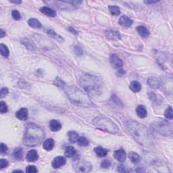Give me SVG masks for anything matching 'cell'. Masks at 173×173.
Masks as SVG:
<instances>
[{
  "instance_id": "7a4b0ae2",
  "label": "cell",
  "mask_w": 173,
  "mask_h": 173,
  "mask_svg": "<svg viewBox=\"0 0 173 173\" xmlns=\"http://www.w3.org/2000/svg\"><path fill=\"white\" fill-rule=\"evenodd\" d=\"M44 139L43 129L35 124H29L24 132L23 142L26 146L35 147L39 145Z\"/></svg>"
},
{
  "instance_id": "8fae6325",
  "label": "cell",
  "mask_w": 173,
  "mask_h": 173,
  "mask_svg": "<svg viewBox=\"0 0 173 173\" xmlns=\"http://www.w3.org/2000/svg\"><path fill=\"white\" fill-rule=\"evenodd\" d=\"M105 35L106 36L107 39L111 40H119L121 39V35L120 34L119 32L116 31H106L105 33Z\"/></svg>"
},
{
  "instance_id": "f35d334b",
  "label": "cell",
  "mask_w": 173,
  "mask_h": 173,
  "mask_svg": "<svg viewBox=\"0 0 173 173\" xmlns=\"http://www.w3.org/2000/svg\"><path fill=\"white\" fill-rule=\"evenodd\" d=\"M74 52H75V54L77 55V56H83V50L81 49V47H79V46H76L74 48Z\"/></svg>"
},
{
  "instance_id": "ac0fdd59",
  "label": "cell",
  "mask_w": 173,
  "mask_h": 173,
  "mask_svg": "<svg viewBox=\"0 0 173 173\" xmlns=\"http://www.w3.org/2000/svg\"><path fill=\"white\" fill-rule=\"evenodd\" d=\"M136 113L138 116L141 119H145L147 116V110L145 107L142 105L137 106L136 108Z\"/></svg>"
},
{
  "instance_id": "836d02e7",
  "label": "cell",
  "mask_w": 173,
  "mask_h": 173,
  "mask_svg": "<svg viewBox=\"0 0 173 173\" xmlns=\"http://www.w3.org/2000/svg\"><path fill=\"white\" fill-rule=\"evenodd\" d=\"M164 116L166 119L172 120L173 118V112H172V108L171 106H168L167 109L166 110L165 112H164Z\"/></svg>"
},
{
  "instance_id": "5b68a950",
  "label": "cell",
  "mask_w": 173,
  "mask_h": 173,
  "mask_svg": "<svg viewBox=\"0 0 173 173\" xmlns=\"http://www.w3.org/2000/svg\"><path fill=\"white\" fill-rule=\"evenodd\" d=\"M94 125L99 129L104 130L112 134H119L120 128L114 122L109 118L105 116H99L94 119Z\"/></svg>"
},
{
  "instance_id": "ab89813d",
  "label": "cell",
  "mask_w": 173,
  "mask_h": 173,
  "mask_svg": "<svg viewBox=\"0 0 173 173\" xmlns=\"http://www.w3.org/2000/svg\"><path fill=\"white\" fill-rule=\"evenodd\" d=\"M12 16L15 20H18L20 19V14L19 13V12L17 10H13L12 12Z\"/></svg>"
},
{
  "instance_id": "e0dca14e",
  "label": "cell",
  "mask_w": 173,
  "mask_h": 173,
  "mask_svg": "<svg viewBox=\"0 0 173 173\" xmlns=\"http://www.w3.org/2000/svg\"><path fill=\"white\" fill-rule=\"evenodd\" d=\"M38 158H39V155H38L37 151L35 149L30 150L27 153V160L29 162H35L38 160Z\"/></svg>"
},
{
  "instance_id": "74e56055",
  "label": "cell",
  "mask_w": 173,
  "mask_h": 173,
  "mask_svg": "<svg viewBox=\"0 0 173 173\" xmlns=\"http://www.w3.org/2000/svg\"><path fill=\"white\" fill-rule=\"evenodd\" d=\"M26 172H29V173H33V172H37L38 170L37 169L35 166H33V165H30L28 166L26 168Z\"/></svg>"
},
{
  "instance_id": "c3c4849f",
  "label": "cell",
  "mask_w": 173,
  "mask_h": 173,
  "mask_svg": "<svg viewBox=\"0 0 173 173\" xmlns=\"http://www.w3.org/2000/svg\"><path fill=\"white\" fill-rule=\"evenodd\" d=\"M6 35V32L3 29H1V38H3Z\"/></svg>"
},
{
  "instance_id": "44dd1931",
  "label": "cell",
  "mask_w": 173,
  "mask_h": 173,
  "mask_svg": "<svg viewBox=\"0 0 173 173\" xmlns=\"http://www.w3.org/2000/svg\"><path fill=\"white\" fill-rule=\"evenodd\" d=\"M12 156L14 158V159L20 160L22 159L23 158V149L21 147H16V149H14L12 153Z\"/></svg>"
},
{
  "instance_id": "603a6c76",
  "label": "cell",
  "mask_w": 173,
  "mask_h": 173,
  "mask_svg": "<svg viewBox=\"0 0 173 173\" xmlns=\"http://www.w3.org/2000/svg\"><path fill=\"white\" fill-rule=\"evenodd\" d=\"M64 154L67 158H73L77 155V151L72 146H68L65 150Z\"/></svg>"
},
{
  "instance_id": "3957f363",
  "label": "cell",
  "mask_w": 173,
  "mask_h": 173,
  "mask_svg": "<svg viewBox=\"0 0 173 173\" xmlns=\"http://www.w3.org/2000/svg\"><path fill=\"white\" fill-rule=\"evenodd\" d=\"M80 84L85 91L91 96H99L102 93V82L96 76L85 74L81 77Z\"/></svg>"
},
{
  "instance_id": "6da1fadb",
  "label": "cell",
  "mask_w": 173,
  "mask_h": 173,
  "mask_svg": "<svg viewBox=\"0 0 173 173\" xmlns=\"http://www.w3.org/2000/svg\"><path fill=\"white\" fill-rule=\"evenodd\" d=\"M126 126L135 140L141 145L147 148H151L153 146V137L143 124L137 121H128L126 122Z\"/></svg>"
},
{
  "instance_id": "ee69618b",
  "label": "cell",
  "mask_w": 173,
  "mask_h": 173,
  "mask_svg": "<svg viewBox=\"0 0 173 173\" xmlns=\"http://www.w3.org/2000/svg\"><path fill=\"white\" fill-rule=\"evenodd\" d=\"M118 172H130L129 170H128L124 165H120L118 167Z\"/></svg>"
},
{
  "instance_id": "b9f144b4",
  "label": "cell",
  "mask_w": 173,
  "mask_h": 173,
  "mask_svg": "<svg viewBox=\"0 0 173 173\" xmlns=\"http://www.w3.org/2000/svg\"><path fill=\"white\" fill-rule=\"evenodd\" d=\"M8 165V162L5 159H1L0 160V168H6Z\"/></svg>"
},
{
  "instance_id": "484cf974",
  "label": "cell",
  "mask_w": 173,
  "mask_h": 173,
  "mask_svg": "<svg viewBox=\"0 0 173 173\" xmlns=\"http://www.w3.org/2000/svg\"><path fill=\"white\" fill-rule=\"evenodd\" d=\"M128 158L133 164H138L140 162V156L135 152L131 151L128 153Z\"/></svg>"
},
{
  "instance_id": "7402d4cb",
  "label": "cell",
  "mask_w": 173,
  "mask_h": 173,
  "mask_svg": "<svg viewBox=\"0 0 173 173\" xmlns=\"http://www.w3.org/2000/svg\"><path fill=\"white\" fill-rule=\"evenodd\" d=\"M94 151L96 154L100 158L105 157V156L107 154V152H108V151H107L106 149L104 148V147H102V146L96 147V148L94 149Z\"/></svg>"
},
{
  "instance_id": "f546056e",
  "label": "cell",
  "mask_w": 173,
  "mask_h": 173,
  "mask_svg": "<svg viewBox=\"0 0 173 173\" xmlns=\"http://www.w3.org/2000/svg\"><path fill=\"white\" fill-rule=\"evenodd\" d=\"M158 95H156L154 93H152V92H150L149 93V98H150L151 100H152L153 102H155L156 104H158V103H160L162 102V101H163V100L161 98V97H160V98H158Z\"/></svg>"
},
{
  "instance_id": "cb8c5ba5",
  "label": "cell",
  "mask_w": 173,
  "mask_h": 173,
  "mask_svg": "<svg viewBox=\"0 0 173 173\" xmlns=\"http://www.w3.org/2000/svg\"><path fill=\"white\" fill-rule=\"evenodd\" d=\"M21 43L22 44H23L25 47H26L27 49L30 50L31 52H35V48L32 43H31V41H29V40L27 39V38H22V39H21Z\"/></svg>"
},
{
  "instance_id": "7bdbcfd3",
  "label": "cell",
  "mask_w": 173,
  "mask_h": 173,
  "mask_svg": "<svg viewBox=\"0 0 173 173\" xmlns=\"http://www.w3.org/2000/svg\"><path fill=\"white\" fill-rule=\"evenodd\" d=\"M8 93V88L4 87L3 89H1V91H0V98H3Z\"/></svg>"
},
{
  "instance_id": "4fadbf2b",
  "label": "cell",
  "mask_w": 173,
  "mask_h": 173,
  "mask_svg": "<svg viewBox=\"0 0 173 173\" xmlns=\"http://www.w3.org/2000/svg\"><path fill=\"white\" fill-rule=\"evenodd\" d=\"M40 12L46 16H50V17H56V11H54L52 8L46 7V6H43V7L40 8Z\"/></svg>"
},
{
  "instance_id": "d6a6232c",
  "label": "cell",
  "mask_w": 173,
  "mask_h": 173,
  "mask_svg": "<svg viewBox=\"0 0 173 173\" xmlns=\"http://www.w3.org/2000/svg\"><path fill=\"white\" fill-rule=\"evenodd\" d=\"M47 33L48 35H50L51 36V37H52L53 38H54L55 39H56V40H58V41H60L61 40H63V38L61 37V36H60V35H58V34H57V33L55 32V31H52V30H47Z\"/></svg>"
},
{
  "instance_id": "7dc6e473",
  "label": "cell",
  "mask_w": 173,
  "mask_h": 173,
  "mask_svg": "<svg viewBox=\"0 0 173 173\" xmlns=\"http://www.w3.org/2000/svg\"><path fill=\"white\" fill-rule=\"evenodd\" d=\"M158 1H145L144 3L146 4H151V3H155Z\"/></svg>"
},
{
  "instance_id": "f907efd6",
  "label": "cell",
  "mask_w": 173,
  "mask_h": 173,
  "mask_svg": "<svg viewBox=\"0 0 173 173\" xmlns=\"http://www.w3.org/2000/svg\"><path fill=\"white\" fill-rule=\"evenodd\" d=\"M14 172H22V170H14Z\"/></svg>"
},
{
  "instance_id": "1f68e13d",
  "label": "cell",
  "mask_w": 173,
  "mask_h": 173,
  "mask_svg": "<svg viewBox=\"0 0 173 173\" xmlns=\"http://www.w3.org/2000/svg\"><path fill=\"white\" fill-rule=\"evenodd\" d=\"M78 144L80 146H82V147H86V146H88L89 145V141L88 139L85 138V137H79L78 139Z\"/></svg>"
},
{
  "instance_id": "60d3db41",
  "label": "cell",
  "mask_w": 173,
  "mask_h": 173,
  "mask_svg": "<svg viewBox=\"0 0 173 173\" xmlns=\"http://www.w3.org/2000/svg\"><path fill=\"white\" fill-rule=\"evenodd\" d=\"M8 147L6 146L5 144H3V143H1V145H0V151H1V153L2 154H4V153H6L8 151Z\"/></svg>"
},
{
  "instance_id": "e575fe53",
  "label": "cell",
  "mask_w": 173,
  "mask_h": 173,
  "mask_svg": "<svg viewBox=\"0 0 173 173\" xmlns=\"http://www.w3.org/2000/svg\"><path fill=\"white\" fill-rule=\"evenodd\" d=\"M8 112V106L4 102H0V112L1 114L6 113Z\"/></svg>"
},
{
  "instance_id": "bcb514c9",
  "label": "cell",
  "mask_w": 173,
  "mask_h": 173,
  "mask_svg": "<svg viewBox=\"0 0 173 173\" xmlns=\"http://www.w3.org/2000/svg\"><path fill=\"white\" fill-rule=\"evenodd\" d=\"M124 71L122 69H119L118 70V72H117V75L119 76V77H122V75H124Z\"/></svg>"
},
{
  "instance_id": "277c9868",
  "label": "cell",
  "mask_w": 173,
  "mask_h": 173,
  "mask_svg": "<svg viewBox=\"0 0 173 173\" xmlns=\"http://www.w3.org/2000/svg\"><path fill=\"white\" fill-rule=\"evenodd\" d=\"M64 91L69 100L73 104L82 106H89L92 105V102L88 95L77 86H66L64 87Z\"/></svg>"
},
{
  "instance_id": "2e32d148",
  "label": "cell",
  "mask_w": 173,
  "mask_h": 173,
  "mask_svg": "<svg viewBox=\"0 0 173 173\" xmlns=\"http://www.w3.org/2000/svg\"><path fill=\"white\" fill-rule=\"evenodd\" d=\"M147 84L153 89H158L160 86V81L156 77H150L147 80Z\"/></svg>"
},
{
  "instance_id": "83f0119b",
  "label": "cell",
  "mask_w": 173,
  "mask_h": 173,
  "mask_svg": "<svg viewBox=\"0 0 173 173\" xmlns=\"http://www.w3.org/2000/svg\"><path fill=\"white\" fill-rule=\"evenodd\" d=\"M68 136L70 142L72 143H75L78 141V139H79V135L77 132L75 131H69L68 133Z\"/></svg>"
},
{
  "instance_id": "9c48e42d",
  "label": "cell",
  "mask_w": 173,
  "mask_h": 173,
  "mask_svg": "<svg viewBox=\"0 0 173 173\" xmlns=\"http://www.w3.org/2000/svg\"><path fill=\"white\" fill-rule=\"evenodd\" d=\"M66 162V158L63 156H57L56 158H55L54 160L52 161V165L53 168H59L61 166H64Z\"/></svg>"
},
{
  "instance_id": "9a60e30c",
  "label": "cell",
  "mask_w": 173,
  "mask_h": 173,
  "mask_svg": "<svg viewBox=\"0 0 173 173\" xmlns=\"http://www.w3.org/2000/svg\"><path fill=\"white\" fill-rule=\"evenodd\" d=\"M50 128L53 132H57L62 128V125L60 122L56 120H52L50 122Z\"/></svg>"
},
{
  "instance_id": "30bf717a",
  "label": "cell",
  "mask_w": 173,
  "mask_h": 173,
  "mask_svg": "<svg viewBox=\"0 0 173 173\" xmlns=\"http://www.w3.org/2000/svg\"><path fill=\"white\" fill-rule=\"evenodd\" d=\"M16 116L20 121H26L29 117V111L26 107H22L16 113Z\"/></svg>"
},
{
  "instance_id": "8d00e7d4",
  "label": "cell",
  "mask_w": 173,
  "mask_h": 173,
  "mask_svg": "<svg viewBox=\"0 0 173 173\" xmlns=\"http://www.w3.org/2000/svg\"><path fill=\"white\" fill-rule=\"evenodd\" d=\"M101 168H108L111 166V162L108 160H104L101 163Z\"/></svg>"
},
{
  "instance_id": "d6986e66",
  "label": "cell",
  "mask_w": 173,
  "mask_h": 173,
  "mask_svg": "<svg viewBox=\"0 0 173 173\" xmlns=\"http://www.w3.org/2000/svg\"><path fill=\"white\" fill-rule=\"evenodd\" d=\"M137 31L139 34L143 38L148 37V36L149 35V31H148V29L145 26H142V25H141V26H139L137 28Z\"/></svg>"
},
{
  "instance_id": "d590c367",
  "label": "cell",
  "mask_w": 173,
  "mask_h": 173,
  "mask_svg": "<svg viewBox=\"0 0 173 173\" xmlns=\"http://www.w3.org/2000/svg\"><path fill=\"white\" fill-rule=\"evenodd\" d=\"M54 84L58 86V87H65V86H66V84H65L64 82L62 81L60 78H57V79L55 80Z\"/></svg>"
},
{
  "instance_id": "ffe728a7",
  "label": "cell",
  "mask_w": 173,
  "mask_h": 173,
  "mask_svg": "<svg viewBox=\"0 0 173 173\" xmlns=\"http://www.w3.org/2000/svg\"><path fill=\"white\" fill-rule=\"evenodd\" d=\"M54 147V141L52 139H48L44 141L43 147L45 150L51 151Z\"/></svg>"
},
{
  "instance_id": "f6af8a7d",
  "label": "cell",
  "mask_w": 173,
  "mask_h": 173,
  "mask_svg": "<svg viewBox=\"0 0 173 173\" xmlns=\"http://www.w3.org/2000/svg\"><path fill=\"white\" fill-rule=\"evenodd\" d=\"M68 31H69L71 33H73V35H78V32H77V31L75 30V29L73 28V27H68Z\"/></svg>"
},
{
  "instance_id": "8992f818",
  "label": "cell",
  "mask_w": 173,
  "mask_h": 173,
  "mask_svg": "<svg viewBox=\"0 0 173 173\" xmlns=\"http://www.w3.org/2000/svg\"><path fill=\"white\" fill-rule=\"evenodd\" d=\"M151 127L156 133L163 136H172V126L165 120H160L151 124Z\"/></svg>"
},
{
  "instance_id": "52a82bcc",
  "label": "cell",
  "mask_w": 173,
  "mask_h": 173,
  "mask_svg": "<svg viewBox=\"0 0 173 173\" xmlns=\"http://www.w3.org/2000/svg\"><path fill=\"white\" fill-rule=\"evenodd\" d=\"M73 167L77 172H89L92 169V165L90 162L81 159L76 160L73 162Z\"/></svg>"
},
{
  "instance_id": "d4e9b609",
  "label": "cell",
  "mask_w": 173,
  "mask_h": 173,
  "mask_svg": "<svg viewBox=\"0 0 173 173\" xmlns=\"http://www.w3.org/2000/svg\"><path fill=\"white\" fill-rule=\"evenodd\" d=\"M130 89H131L134 93H138L141 90V83L138 81H133L130 83Z\"/></svg>"
},
{
  "instance_id": "681fc988",
  "label": "cell",
  "mask_w": 173,
  "mask_h": 173,
  "mask_svg": "<svg viewBox=\"0 0 173 173\" xmlns=\"http://www.w3.org/2000/svg\"><path fill=\"white\" fill-rule=\"evenodd\" d=\"M11 3H16V4H20L22 3V1H10Z\"/></svg>"
},
{
  "instance_id": "f1b7e54d",
  "label": "cell",
  "mask_w": 173,
  "mask_h": 173,
  "mask_svg": "<svg viewBox=\"0 0 173 173\" xmlns=\"http://www.w3.org/2000/svg\"><path fill=\"white\" fill-rule=\"evenodd\" d=\"M0 52H1V54L3 57L8 58V57L9 56V55H10L9 50H8L7 46H6V45H4V44H3V43H1V45H0Z\"/></svg>"
},
{
  "instance_id": "4316f807",
  "label": "cell",
  "mask_w": 173,
  "mask_h": 173,
  "mask_svg": "<svg viewBox=\"0 0 173 173\" xmlns=\"http://www.w3.org/2000/svg\"><path fill=\"white\" fill-rule=\"evenodd\" d=\"M29 26L34 29H39L41 27V24L37 19L36 18H31L28 21Z\"/></svg>"
},
{
  "instance_id": "4dcf8cb0",
  "label": "cell",
  "mask_w": 173,
  "mask_h": 173,
  "mask_svg": "<svg viewBox=\"0 0 173 173\" xmlns=\"http://www.w3.org/2000/svg\"><path fill=\"white\" fill-rule=\"evenodd\" d=\"M108 9L112 15L113 16H119L120 14H121V10H120V8L117 6H110L108 7Z\"/></svg>"
},
{
  "instance_id": "ba28073f",
  "label": "cell",
  "mask_w": 173,
  "mask_h": 173,
  "mask_svg": "<svg viewBox=\"0 0 173 173\" xmlns=\"http://www.w3.org/2000/svg\"><path fill=\"white\" fill-rule=\"evenodd\" d=\"M110 60V64L114 68L120 69L122 66V65H123V63H122L121 59L116 54L112 55Z\"/></svg>"
},
{
  "instance_id": "7c38bea8",
  "label": "cell",
  "mask_w": 173,
  "mask_h": 173,
  "mask_svg": "<svg viewBox=\"0 0 173 173\" xmlns=\"http://www.w3.org/2000/svg\"><path fill=\"white\" fill-rule=\"evenodd\" d=\"M119 23L124 27H130L133 23V21L126 16H122L119 19Z\"/></svg>"
},
{
  "instance_id": "5bb4252c",
  "label": "cell",
  "mask_w": 173,
  "mask_h": 173,
  "mask_svg": "<svg viewBox=\"0 0 173 173\" xmlns=\"http://www.w3.org/2000/svg\"><path fill=\"white\" fill-rule=\"evenodd\" d=\"M114 157L118 161L120 162H123L126 160V153L124 150L122 149H120L119 150H116L114 152Z\"/></svg>"
}]
</instances>
